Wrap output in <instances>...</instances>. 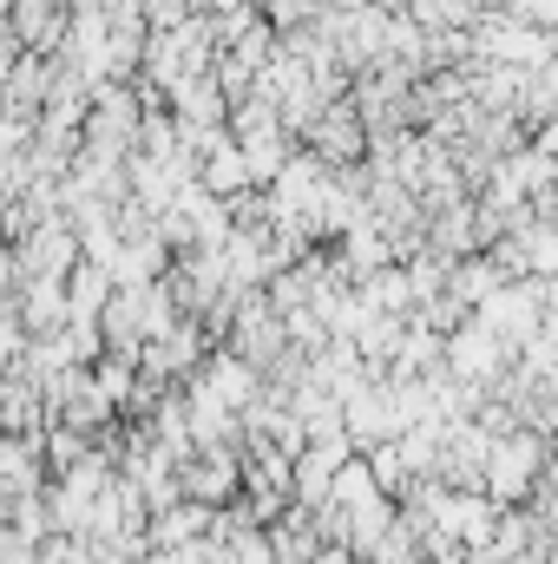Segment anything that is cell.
<instances>
[{
	"mask_svg": "<svg viewBox=\"0 0 558 564\" xmlns=\"http://www.w3.org/2000/svg\"><path fill=\"white\" fill-rule=\"evenodd\" d=\"M368 466H375L382 492H395V499L415 486V459H408V446H401V440H382V446H368Z\"/></svg>",
	"mask_w": 558,
	"mask_h": 564,
	"instance_id": "9c48e42d",
	"label": "cell"
},
{
	"mask_svg": "<svg viewBox=\"0 0 558 564\" xmlns=\"http://www.w3.org/2000/svg\"><path fill=\"white\" fill-rule=\"evenodd\" d=\"M466 564H493V558H486V552H473V558H466Z\"/></svg>",
	"mask_w": 558,
	"mask_h": 564,
	"instance_id": "4fadbf2b",
	"label": "cell"
},
{
	"mask_svg": "<svg viewBox=\"0 0 558 564\" xmlns=\"http://www.w3.org/2000/svg\"><path fill=\"white\" fill-rule=\"evenodd\" d=\"M375 492H382V479H375L368 453H355V459H348V466L335 473V499H342V506H368Z\"/></svg>",
	"mask_w": 558,
	"mask_h": 564,
	"instance_id": "30bf717a",
	"label": "cell"
},
{
	"mask_svg": "<svg viewBox=\"0 0 558 564\" xmlns=\"http://www.w3.org/2000/svg\"><path fill=\"white\" fill-rule=\"evenodd\" d=\"M500 341H513V348H526L539 328H546V315H552V282L546 276H506L480 308H473Z\"/></svg>",
	"mask_w": 558,
	"mask_h": 564,
	"instance_id": "7a4b0ae2",
	"label": "cell"
},
{
	"mask_svg": "<svg viewBox=\"0 0 558 564\" xmlns=\"http://www.w3.org/2000/svg\"><path fill=\"white\" fill-rule=\"evenodd\" d=\"M178 479H184V499L230 506L244 499V446H197L178 459Z\"/></svg>",
	"mask_w": 558,
	"mask_h": 564,
	"instance_id": "277c9868",
	"label": "cell"
},
{
	"mask_svg": "<svg viewBox=\"0 0 558 564\" xmlns=\"http://www.w3.org/2000/svg\"><path fill=\"white\" fill-rule=\"evenodd\" d=\"M546 466H552V433H539V426H513V433H500V440H493L486 492H493L500 506H533V492H539Z\"/></svg>",
	"mask_w": 558,
	"mask_h": 564,
	"instance_id": "6da1fadb",
	"label": "cell"
},
{
	"mask_svg": "<svg viewBox=\"0 0 558 564\" xmlns=\"http://www.w3.org/2000/svg\"><path fill=\"white\" fill-rule=\"evenodd\" d=\"M66 289H73V322H99V315H106V302L119 295V276H112V270H99V263H79Z\"/></svg>",
	"mask_w": 558,
	"mask_h": 564,
	"instance_id": "ba28073f",
	"label": "cell"
},
{
	"mask_svg": "<svg viewBox=\"0 0 558 564\" xmlns=\"http://www.w3.org/2000/svg\"><path fill=\"white\" fill-rule=\"evenodd\" d=\"M0 564H46L40 558V539H26L20 525H7V539H0Z\"/></svg>",
	"mask_w": 558,
	"mask_h": 564,
	"instance_id": "8fae6325",
	"label": "cell"
},
{
	"mask_svg": "<svg viewBox=\"0 0 558 564\" xmlns=\"http://www.w3.org/2000/svg\"><path fill=\"white\" fill-rule=\"evenodd\" d=\"M500 282H506V270H500V257H493V250H480V257H460V263H453V276H447V289H453V295H460L466 308H480V302H486V295H493Z\"/></svg>",
	"mask_w": 558,
	"mask_h": 564,
	"instance_id": "52a82bcc",
	"label": "cell"
},
{
	"mask_svg": "<svg viewBox=\"0 0 558 564\" xmlns=\"http://www.w3.org/2000/svg\"><path fill=\"white\" fill-rule=\"evenodd\" d=\"M513 361H519V348L500 341L480 315H466V322L447 335V368H453L460 381H473V388H500V381L513 375Z\"/></svg>",
	"mask_w": 558,
	"mask_h": 564,
	"instance_id": "3957f363",
	"label": "cell"
},
{
	"mask_svg": "<svg viewBox=\"0 0 558 564\" xmlns=\"http://www.w3.org/2000/svg\"><path fill=\"white\" fill-rule=\"evenodd\" d=\"M7 302H20V315H26V328L33 335H53V328H66L73 322V289L53 276H33L20 295H7Z\"/></svg>",
	"mask_w": 558,
	"mask_h": 564,
	"instance_id": "8992f818",
	"label": "cell"
},
{
	"mask_svg": "<svg viewBox=\"0 0 558 564\" xmlns=\"http://www.w3.org/2000/svg\"><path fill=\"white\" fill-rule=\"evenodd\" d=\"M368 7H382V13H395V7H408V0H368Z\"/></svg>",
	"mask_w": 558,
	"mask_h": 564,
	"instance_id": "7c38bea8",
	"label": "cell"
},
{
	"mask_svg": "<svg viewBox=\"0 0 558 564\" xmlns=\"http://www.w3.org/2000/svg\"><path fill=\"white\" fill-rule=\"evenodd\" d=\"M309 151H322L329 164H355V158H368V119L348 112V106H329V112L309 126Z\"/></svg>",
	"mask_w": 558,
	"mask_h": 564,
	"instance_id": "5b68a950",
	"label": "cell"
}]
</instances>
